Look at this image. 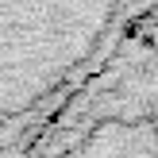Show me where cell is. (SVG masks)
Listing matches in <instances>:
<instances>
[{
    "instance_id": "cell-2",
    "label": "cell",
    "mask_w": 158,
    "mask_h": 158,
    "mask_svg": "<svg viewBox=\"0 0 158 158\" xmlns=\"http://www.w3.org/2000/svg\"><path fill=\"white\" fill-rule=\"evenodd\" d=\"M15 158H158V39L131 31Z\"/></svg>"
},
{
    "instance_id": "cell-1",
    "label": "cell",
    "mask_w": 158,
    "mask_h": 158,
    "mask_svg": "<svg viewBox=\"0 0 158 158\" xmlns=\"http://www.w3.org/2000/svg\"><path fill=\"white\" fill-rule=\"evenodd\" d=\"M158 0H0V158H15L62 100Z\"/></svg>"
}]
</instances>
